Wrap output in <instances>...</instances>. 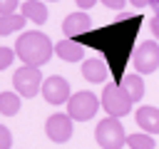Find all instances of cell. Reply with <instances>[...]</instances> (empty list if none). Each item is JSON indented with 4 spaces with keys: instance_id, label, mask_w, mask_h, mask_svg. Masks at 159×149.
Listing matches in <instances>:
<instances>
[{
    "instance_id": "19",
    "label": "cell",
    "mask_w": 159,
    "mask_h": 149,
    "mask_svg": "<svg viewBox=\"0 0 159 149\" xmlns=\"http://www.w3.org/2000/svg\"><path fill=\"white\" fill-rule=\"evenodd\" d=\"M10 147H12V134L7 127L0 124V149H10Z\"/></svg>"
},
{
    "instance_id": "23",
    "label": "cell",
    "mask_w": 159,
    "mask_h": 149,
    "mask_svg": "<svg viewBox=\"0 0 159 149\" xmlns=\"http://www.w3.org/2000/svg\"><path fill=\"white\" fill-rule=\"evenodd\" d=\"M149 30H152V35L159 40V15H157V17H152V22H149Z\"/></svg>"
},
{
    "instance_id": "22",
    "label": "cell",
    "mask_w": 159,
    "mask_h": 149,
    "mask_svg": "<svg viewBox=\"0 0 159 149\" xmlns=\"http://www.w3.org/2000/svg\"><path fill=\"white\" fill-rule=\"evenodd\" d=\"M77 2V7L80 10H89V7H94L97 5V0H75Z\"/></svg>"
},
{
    "instance_id": "20",
    "label": "cell",
    "mask_w": 159,
    "mask_h": 149,
    "mask_svg": "<svg viewBox=\"0 0 159 149\" xmlns=\"http://www.w3.org/2000/svg\"><path fill=\"white\" fill-rule=\"evenodd\" d=\"M15 10H17V0H0V15L15 12Z\"/></svg>"
},
{
    "instance_id": "18",
    "label": "cell",
    "mask_w": 159,
    "mask_h": 149,
    "mask_svg": "<svg viewBox=\"0 0 159 149\" xmlns=\"http://www.w3.org/2000/svg\"><path fill=\"white\" fill-rule=\"evenodd\" d=\"M15 47H0V70H7L15 60Z\"/></svg>"
},
{
    "instance_id": "3",
    "label": "cell",
    "mask_w": 159,
    "mask_h": 149,
    "mask_svg": "<svg viewBox=\"0 0 159 149\" xmlns=\"http://www.w3.org/2000/svg\"><path fill=\"white\" fill-rule=\"evenodd\" d=\"M94 139L102 149H122L127 144V132L117 117H104L94 129Z\"/></svg>"
},
{
    "instance_id": "14",
    "label": "cell",
    "mask_w": 159,
    "mask_h": 149,
    "mask_svg": "<svg viewBox=\"0 0 159 149\" xmlns=\"http://www.w3.org/2000/svg\"><path fill=\"white\" fill-rule=\"evenodd\" d=\"M119 87L132 97V102H142V97H144V92H147L144 79H142L139 74H127V77L119 82Z\"/></svg>"
},
{
    "instance_id": "4",
    "label": "cell",
    "mask_w": 159,
    "mask_h": 149,
    "mask_svg": "<svg viewBox=\"0 0 159 149\" xmlns=\"http://www.w3.org/2000/svg\"><path fill=\"white\" fill-rule=\"evenodd\" d=\"M99 104H102V102L97 99L94 92L82 89V92H77V94H72V97L67 99V114H70L75 122H89V119L97 114Z\"/></svg>"
},
{
    "instance_id": "25",
    "label": "cell",
    "mask_w": 159,
    "mask_h": 149,
    "mask_svg": "<svg viewBox=\"0 0 159 149\" xmlns=\"http://www.w3.org/2000/svg\"><path fill=\"white\" fill-rule=\"evenodd\" d=\"M152 5H154V10H157V15H159V0H152Z\"/></svg>"
},
{
    "instance_id": "5",
    "label": "cell",
    "mask_w": 159,
    "mask_h": 149,
    "mask_svg": "<svg viewBox=\"0 0 159 149\" xmlns=\"http://www.w3.org/2000/svg\"><path fill=\"white\" fill-rule=\"evenodd\" d=\"M12 84H15V92L20 97H35L42 89V72H40V67H32V65L17 67L15 74H12Z\"/></svg>"
},
{
    "instance_id": "11",
    "label": "cell",
    "mask_w": 159,
    "mask_h": 149,
    "mask_svg": "<svg viewBox=\"0 0 159 149\" xmlns=\"http://www.w3.org/2000/svg\"><path fill=\"white\" fill-rule=\"evenodd\" d=\"M55 55L60 60H65V62H80L82 55H84V45H80L77 40L67 37V40H60L55 45Z\"/></svg>"
},
{
    "instance_id": "2",
    "label": "cell",
    "mask_w": 159,
    "mask_h": 149,
    "mask_svg": "<svg viewBox=\"0 0 159 149\" xmlns=\"http://www.w3.org/2000/svg\"><path fill=\"white\" fill-rule=\"evenodd\" d=\"M102 107H104V112L109 114V117H124V114H129L132 112V97L117 84V82H107L104 84V89H102Z\"/></svg>"
},
{
    "instance_id": "8",
    "label": "cell",
    "mask_w": 159,
    "mask_h": 149,
    "mask_svg": "<svg viewBox=\"0 0 159 149\" xmlns=\"http://www.w3.org/2000/svg\"><path fill=\"white\" fill-rule=\"evenodd\" d=\"M42 97H45V102H50V104H65L70 97H72V92H70V82L65 79V77H60V74H52V77H47L45 82H42Z\"/></svg>"
},
{
    "instance_id": "9",
    "label": "cell",
    "mask_w": 159,
    "mask_h": 149,
    "mask_svg": "<svg viewBox=\"0 0 159 149\" xmlns=\"http://www.w3.org/2000/svg\"><path fill=\"white\" fill-rule=\"evenodd\" d=\"M92 27V17L84 12V10H80V12H70L65 20H62V32L67 35V37H77V35H84L87 30Z\"/></svg>"
},
{
    "instance_id": "1",
    "label": "cell",
    "mask_w": 159,
    "mask_h": 149,
    "mask_svg": "<svg viewBox=\"0 0 159 149\" xmlns=\"http://www.w3.org/2000/svg\"><path fill=\"white\" fill-rule=\"evenodd\" d=\"M55 52V45L47 35H42L40 30H30L22 32L15 42V55L22 60V65H32V67H42L50 62Z\"/></svg>"
},
{
    "instance_id": "16",
    "label": "cell",
    "mask_w": 159,
    "mask_h": 149,
    "mask_svg": "<svg viewBox=\"0 0 159 149\" xmlns=\"http://www.w3.org/2000/svg\"><path fill=\"white\" fill-rule=\"evenodd\" d=\"M20 104H22V99L17 92H0V114L15 117L20 112Z\"/></svg>"
},
{
    "instance_id": "10",
    "label": "cell",
    "mask_w": 159,
    "mask_h": 149,
    "mask_svg": "<svg viewBox=\"0 0 159 149\" xmlns=\"http://www.w3.org/2000/svg\"><path fill=\"white\" fill-rule=\"evenodd\" d=\"M134 119L139 124L142 132L147 134H159V109L152 107V104H142L137 112H134Z\"/></svg>"
},
{
    "instance_id": "21",
    "label": "cell",
    "mask_w": 159,
    "mask_h": 149,
    "mask_svg": "<svg viewBox=\"0 0 159 149\" xmlns=\"http://www.w3.org/2000/svg\"><path fill=\"white\" fill-rule=\"evenodd\" d=\"M102 5H104V7H109V10H124L127 0H102Z\"/></svg>"
},
{
    "instance_id": "24",
    "label": "cell",
    "mask_w": 159,
    "mask_h": 149,
    "mask_svg": "<svg viewBox=\"0 0 159 149\" xmlns=\"http://www.w3.org/2000/svg\"><path fill=\"white\" fill-rule=\"evenodd\" d=\"M134 7H147V5H152V0H129Z\"/></svg>"
},
{
    "instance_id": "6",
    "label": "cell",
    "mask_w": 159,
    "mask_h": 149,
    "mask_svg": "<svg viewBox=\"0 0 159 149\" xmlns=\"http://www.w3.org/2000/svg\"><path fill=\"white\" fill-rule=\"evenodd\" d=\"M132 62H134V70L139 74H152L157 72L159 67V42L157 40H144L137 45L134 55H132Z\"/></svg>"
},
{
    "instance_id": "12",
    "label": "cell",
    "mask_w": 159,
    "mask_h": 149,
    "mask_svg": "<svg viewBox=\"0 0 159 149\" xmlns=\"http://www.w3.org/2000/svg\"><path fill=\"white\" fill-rule=\"evenodd\" d=\"M107 74H109V70H107V62L104 60L89 57V60L82 62V77L87 82H102V79H107Z\"/></svg>"
},
{
    "instance_id": "17",
    "label": "cell",
    "mask_w": 159,
    "mask_h": 149,
    "mask_svg": "<svg viewBox=\"0 0 159 149\" xmlns=\"http://www.w3.org/2000/svg\"><path fill=\"white\" fill-rule=\"evenodd\" d=\"M127 147L129 149H154L157 147V142H154V137L152 134H127Z\"/></svg>"
},
{
    "instance_id": "13",
    "label": "cell",
    "mask_w": 159,
    "mask_h": 149,
    "mask_svg": "<svg viewBox=\"0 0 159 149\" xmlns=\"http://www.w3.org/2000/svg\"><path fill=\"white\" fill-rule=\"evenodd\" d=\"M20 12H22L27 20H32L35 25H45V22H47V15H50L42 0H25L22 7H20Z\"/></svg>"
},
{
    "instance_id": "15",
    "label": "cell",
    "mask_w": 159,
    "mask_h": 149,
    "mask_svg": "<svg viewBox=\"0 0 159 149\" xmlns=\"http://www.w3.org/2000/svg\"><path fill=\"white\" fill-rule=\"evenodd\" d=\"M27 22V17L22 12H7V15H0V35H12L17 30H22Z\"/></svg>"
},
{
    "instance_id": "7",
    "label": "cell",
    "mask_w": 159,
    "mask_h": 149,
    "mask_svg": "<svg viewBox=\"0 0 159 149\" xmlns=\"http://www.w3.org/2000/svg\"><path fill=\"white\" fill-rule=\"evenodd\" d=\"M72 117L70 114H50L47 117V122H45V134L50 137V142H55V144H65V142H70V137H72Z\"/></svg>"
}]
</instances>
